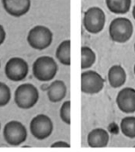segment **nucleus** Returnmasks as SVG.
<instances>
[{"instance_id":"nucleus-1","label":"nucleus","mask_w":135,"mask_h":152,"mask_svg":"<svg viewBox=\"0 0 135 152\" xmlns=\"http://www.w3.org/2000/svg\"><path fill=\"white\" fill-rule=\"evenodd\" d=\"M39 100V92L37 88L29 83L20 85L14 92V102L21 110H29L33 108Z\"/></svg>"},{"instance_id":"nucleus-2","label":"nucleus","mask_w":135,"mask_h":152,"mask_svg":"<svg viewBox=\"0 0 135 152\" xmlns=\"http://www.w3.org/2000/svg\"><path fill=\"white\" fill-rule=\"evenodd\" d=\"M109 33L112 41L119 44L126 43L134 34V25L129 19L118 17L110 22Z\"/></svg>"},{"instance_id":"nucleus-3","label":"nucleus","mask_w":135,"mask_h":152,"mask_svg":"<svg viewBox=\"0 0 135 152\" xmlns=\"http://www.w3.org/2000/svg\"><path fill=\"white\" fill-rule=\"evenodd\" d=\"M33 76L39 81L48 82L54 78L58 71V65L50 56H41L33 63Z\"/></svg>"},{"instance_id":"nucleus-4","label":"nucleus","mask_w":135,"mask_h":152,"mask_svg":"<svg viewBox=\"0 0 135 152\" xmlns=\"http://www.w3.org/2000/svg\"><path fill=\"white\" fill-rule=\"evenodd\" d=\"M28 132L26 126L18 120L7 122L3 129V137L10 146H20L27 140Z\"/></svg>"},{"instance_id":"nucleus-5","label":"nucleus","mask_w":135,"mask_h":152,"mask_svg":"<svg viewBox=\"0 0 135 152\" xmlns=\"http://www.w3.org/2000/svg\"><path fill=\"white\" fill-rule=\"evenodd\" d=\"M106 16L103 10L98 6L87 9L84 14L83 24L86 31L91 34H98L105 27Z\"/></svg>"},{"instance_id":"nucleus-6","label":"nucleus","mask_w":135,"mask_h":152,"mask_svg":"<svg viewBox=\"0 0 135 152\" xmlns=\"http://www.w3.org/2000/svg\"><path fill=\"white\" fill-rule=\"evenodd\" d=\"M29 132L35 139L39 141L45 140L53 132V123L47 115L38 114L31 119Z\"/></svg>"},{"instance_id":"nucleus-7","label":"nucleus","mask_w":135,"mask_h":152,"mask_svg":"<svg viewBox=\"0 0 135 152\" xmlns=\"http://www.w3.org/2000/svg\"><path fill=\"white\" fill-rule=\"evenodd\" d=\"M27 40L32 48L44 50L51 45L53 42V33L47 27L38 25L29 30Z\"/></svg>"},{"instance_id":"nucleus-8","label":"nucleus","mask_w":135,"mask_h":152,"mask_svg":"<svg viewBox=\"0 0 135 152\" xmlns=\"http://www.w3.org/2000/svg\"><path fill=\"white\" fill-rule=\"evenodd\" d=\"M104 83L103 77L94 70L84 71L81 74V91L83 94H97L102 91Z\"/></svg>"},{"instance_id":"nucleus-9","label":"nucleus","mask_w":135,"mask_h":152,"mask_svg":"<svg viewBox=\"0 0 135 152\" xmlns=\"http://www.w3.org/2000/svg\"><path fill=\"white\" fill-rule=\"evenodd\" d=\"M4 73L6 77L11 81L19 82L26 78L28 73V65L22 58L13 57L5 64Z\"/></svg>"},{"instance_id":"nucleus-10","label":"nucleus","mask_w":135,"mask_h":152,"mask_svg":"<svg viewBox=\"0 0 135 152\" xmlns=\"http://www.w3.org/2000/svg\"><path fill=\"white\" fill-rule=\"evenodd\" d=\"M117 105L125 114H133L135 112V89L133 87H125L121 89L116 99Z\"/></svg>"},{"instance_id":"nucleus-11","label":"nucleus","mask_w":135,"mask_h":152,"mask_svg":"<svg viewBox=\"0 0 135 152\" xmlns=\"http://www.w3.org/2000/svg\"><path fill=\"white\" fill-rule=\"evenodd\" d=\"M2 4L5 12L13 17L26 14L31 5L30 0H2Z\"/></svg>"},{"instance_id":"nucleus-12","label":"nucleus","mask_w":135,"mask_h":152,"mask_svg":"<svg viewBox=\"0 0 135 152\" xmlns=\"http://www.w3.org/2000/svg\"><path fill=\"white\" fill-rule=\"evenodd\" d=\"M87 144L91 148H104L109 145V133L104 128H94L87 135Z\"/></svg>"},{"instance_id":"nucleus-13","label":"nucleus","mask_w":135,"mask_h":152,"mask_svg":"<svg viewBox=\"0 0 135 152\" xmlns=\"http://www.w3.org/2000/svg\"><path fill=\"white\" fill-rule=\"evenodd\" d=\"M126 72L125 69L119 65L116 64L110 67L108 72V80L109 84L112 88H120L126 82Z\"/></svg>"},{"instance_id":"nucleus-14","label":"nucleus","mask_w":135,"mask_h":152,"mask_svg":"<svg viewBox=\"0 0 135 152\" xmlns=\"http://www.w3.org/2000/svg\"><path fill=\"white\" fill-rule=\"evenodd\" d=\"M47 97L51 102L57 103L62 101L67 94V86L62 80H54L47 88Z\"/></svg>"},{"instance_id":"nucleus-15","label":"nucleus","mask_w":135,"mask_h":152,"mask_svg":"<svg viewBox=\"0 0 135 152\" xmlns=\"http://www.w3.org/2000/svg\"><path fill=\"white\" fill-rule=\"evenodd\" d=\"M108 9L115 14H125L130 11L132 0H106Z\"/></svg>"},{"instance_id":"nucleus-16","label":"nucleus","mask_w":135,"mask_h":152,"mask_svg":"<svg viewBox=\"0 0 135 152\" xmlns=\"http://www.w3.org/2000/svg\"><path fill=\"white\" fill-rule=\"evenodd\" d=\"M70 40H64L63 42H61L57 50H56V57L58 59V61L65 65V66H70L71 63V60H70Z\"/></svg>"},{"instance_id":"nucleus-17","label":"nucleus","mask_w":135,"mask_h":152,"mask_svg":"<svg viewBox=\"0 0 135 152\" xmlns=\"http://www.w3.org/2000/svg\"><path fill=\"white\" fill-rule=\"evenodd\" d=\"M120 131L124 136L129 139H135V117L127 116L120 122Z\"/></svg>"},{"instance_id":"nucleus-18","label":"nucleus","mask_w":135,"mask_h":152,"mask_svg":"<svg viewBox=\"0 0 135 152\" xmlns=\"http://www.w3.org/2000/svg\"><path fill=\"white\" fill-rule=\"evenodd\" d=\"M96 61V54L93 50L88 46H82L81 48V68L86 69L91 68Z\"/></svg>"},{"instance_id":"nucleus-19","label":"nucleus","mask_w":135,"mask_h":152,"mask_svg":"<svg viewBox=\"0 0 135 152\" xmlns=\"http://www.w3.org/2000/svg\"><path fill=\"white\" fill-rule=\"evenodd\" d=\"M11 97L12 93L9 86L4 83L0 82V108L6 106L11 101Z\"/></svg>"},{"instance_id":"nucleus-20","label":"nucleus","mask_w":135,"mask_h":152,"mask_svg":"<svg viewBox=\"0 0 135 152\" xmlns=\"http://www.w3.org/2000/svg\"><path fill=\"white\" fill-rule=\"evenodd\" d=\"M70 107H71V102L69 100L64 102L60 109V118L61 119L67 124L68 126L70 125L71 119H70Z\"/></svg>"},{"instance_id":"nucleus-21","label":"nucleus","mask_w":135,"mask_h":152,"mask_svg":"<svg viewBox=\"0 0 135 152\" xmlns=\"http://www.w3.org/2000/svg\"><path fill=\"white\" fill-rule=\"evenodd\" d=\"M51 147L52 148H70V144L63 141H58L51 144Z\"/></svg>"},{"instance_id":"nucleus-22","label":"nucleus","mask_w":135,"mask_h":152,"mask_svg":"<svg viewBox=\"0 0 135 152\" xmlns=\"http://www.w3.org/2000/svg\"><path fill=\"white\" fill-rule=\"evenodd\" d=\"M5 36H6L5 30H4V27H3L2 25H0V45L4 42V40H5Z\"/></svg>"},{"instance_id":"nucleus-23","label":"nucleus","mask_w":135,"mask_h":152,"mask_svg":"<svg viewBox=\"0 0 135 152\" xmlns=\"http://www.w3.org/2000/svg\"><path fill=\"white\" fill-rule=\"evenodd\" d=\"M109 130H110V132L112 133V134H117L119 132H118V126L116 125V124H112V125H110L109 126Z\"/></svg>"},{"instance_id":"nucleus-24","label":"nucleus","mask_w":135,"mask_h":152,"mask_svg":"<svg viewBox=\"0 0 135 152\" xmlns=\"http://www.w3.org/2000/svg\"><path fill=\"white\" fill-rule=\"evenodd\" d=\"M41 88H42V90H43V91H45V90H47L48 86H46V85H43V86H41Z\"/></svg>"},{"instance_id":"nucleus-25","label":"nucleus","mask_w":135,"mask_h":152,"mask_svg":"<svg viewBox=\"0 0 135 152\" xmlns=\"http://www.w3.org/2000/svg\"><path fill=\"white\" fill-rule=\"evenodd\" d=\"M133 16H134V18L135 20V5L134 6V8H133Z\"/></svg>"},{"instance_id":"nucleus-26","label":"nucleus","mask_w":135,"mask_h":152,"mask_svg":"<svg viewBox=\"0 0 135 152\" xmlns=\"http://www.w3.org/2000/svg\"><path fill=\"white\" fill-rule=\"evenodd\" d=\"M134 74H135V64H134Z\"/></svg>"},{"instance_id":"nucleus-27","label":"nucleus","mask_w":135,"mask_h":152,"mask_svg":"<svg viewBox=\"0 0 135 152\" xmlns=\"http://www.w3.org/2000/svg\"><path fill=\"white\" fill-rule=\"evenodd\" d=\"M0 130H1V123H0Z\"/></svg>"},{"instance_id":"nucleus-28","label":"nucleus","mask_w":135,"mask_h":152,"mask_svg":"<svg viewBox=\"0 0 135 152\" xmlns=\"http://www.w3.org/2000/svg\"><path fill=\"white\" fill-rule=\"evenodd\" d=\"M134 51H135V44H134Z\"/></svg>"},{"instance_id":"nucleus-29","label":"nucleus","mask_w":135,"mask_h":152,"mask_svg":"<svg viewBox=\"0 0 135 152\" xmlns=\"http://www.w3.org/2000/svg\"><path fill=\"white\" fill-rule=\"evenodd\" d=\"M134 147H135V146H134Z\"/></svg>"}]
</instances>
